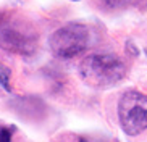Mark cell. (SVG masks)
Masks as SVG:
<instances>
[{
    "label": "cell",
    "mask_w": 147,
    "mask_h": 142,
    "mask_svg": "<svg viewBox=\"0 0 147 142\" xmlns=\"http://www.w3.org/2000/svg\"><path fill=\"white\" fill-rule=\"evenodd\" d=\"M10 74H11L10 69L0 63V84H2V87H3L7 92L11 90V86H10Z\"/></svg>",
    "instance_id": "obj_5"
},
{
    "label": "cell",
    "mask_w": 147,
    "mask_h": 142,
    "mask_svg": "<svg viewBox=\"0 0 147 142\" xmlns=\"http://www.w3.org/2000/svg\"><path fill=\"white\" fill-rule=\"evenodd\" d=\"M118 118L128 136H138L147 129V95L138 90L123 94L118 103Z\"/></svg>",
    "instance_id": "obj_3"
},
{
    "label": "cell",
    "mask_w": 147,
    "mask_h": 142,
    "mask_svg": "<svg viewBox=\"0 0 147 142\" xmlns=\"http://www.w3.org/2000/svg\"><path fill=\"white\" fill-rule=\"evenodd\" d=\"M81 77L92 87L115 86L125 77V63L113 53H94L86 57L79 66Z\"/></svg>",
    "instance_id": "obj_1"
},
{
    "label": "cell",
    "mask_w": 147,
    "mask_h": 142,
    "mask_svg": "<svg viewBox=\"0 0 147 142\" xmlns=\"http://www.w3.org/2000/svg\"><path fill=\"white\" fill-rule=\"evenodd\" d=\"M79 142H104V141H99V139H91V137H81Z\"/></svg>",
    "instance_id": "obj_7"
},
{
    "label": "cell",
    "mask_w": 147,
    "mask_h": 142,
    "mask_svg": "<svg viewBox=\"0 0 147 142\" xmlns=\"http://www.w3.org/2000/svg\"><path fill=\"white\" fill-rule=\"evenodd\" d=\"M15 126H7L0 129V142H11V136L15 133Z\"/></svg>",
    "instance_id": "obj_6"
},
{
    "label": "cell",
    "mask_w": 147,
    "mask_h": 142,
    "mask_svg": "<svg viewBox=\"0 0 147 142\" xmlns=\"http://www.w3.org/2000/svg\"><path fill=\"white\" fill-rule=\"evenodd\" d=\"M89 29L79 23H69L52 34L49 45L52 52L60 58H73L84 52L89 45Z\"/></svg>",
    "instance_id": "obj_4"
},
{
    "label": "cell",
    "mask_w": 147,
    "mask_h": 142,
    "mask_svg": "<svg viewBox=\"0 0 147 142\" xmlns=\"http://www.w3.org/2000/svg\"><path fill=\"white\" fill-rule=\"evenodd\" d=\"M108 2H113V0H108Z\"/></svg>",
    "instance_id": "obj_8"
},
{
    "label": "cell",
    "mask_w": 147,
    "mask_h": 142,
    "mask_svg": "<svg viewBox=\"0 0 147 142\" xmlns=\"http://www.w3.org/2000/svg\"><path fill=\"white\" fill-rule=\"evenodd\" d=\"M37 34L26 21L13 15H0V47L7 52L29 55L36 50Z\"/></svg>",
    "instance_id": "obj_2"
}]
</instances>
